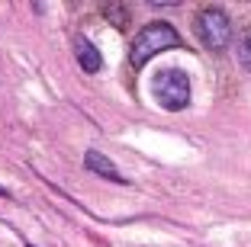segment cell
<instances>
[{
	"label": "cell",
	"instance_id": "cell-1",
	"mask_svg": "<svg viewBox=\"0 0 251 247\" xmlns=\"http://www.w3.org/2000/svg\"><path fill=\"white\" fill-rule=\"evenodd\" d=\"M177 45H180V36L171 22H148V26L139 29V36H135V42H132L129 65L139 71V67H145L155 55H161V51H168V48H177Z\"/></svg>",
	"mask_w": 251,
	"mask_h": 247
},
{
	"label": "cell",
	"instance_id": "cell-2",
	"mask_svg": "<svg viewBox=\"0 0 251 247\" xmlns=\"http://www.w3.org/2000/svg\"><path fill=\"white\" fill-rule=\"evenodd\" d=\"M151 93H155V100L161 103L164 109L177 112V109H184L187 103H190V77H187L180 67H164V71H158L155 80H151Z\"/></svg>",
	"mask_w": 251,
	"mask_h": 247
},
{
	"label": "cell",
	"instance_id": "cell-5",
	"mask_svg": "<svg viewBox=\"0 0 251 247\" xmlns=\"http://www.w3.org/2000/svg\"><path fill=\"white\" fill-rule=\"evenodd\" d=\"M84 167L90 170V174H97V177H103V180H113V183H126V177L116 170V164H113L106 154H100V151H87L84 154Z\"/></svg>",
	"mask_w": 251,
	"mask_h": 247
},
{
	"label": "cell",
	"instance_id": "cell-4",
	"mask_svg": "<svg viewBox=\"0 0 251 247\" xmlns=\"http://www.w3.org/2000/svg\"><path fill=\"white\" fill-rule=\"evenodd\" d=\"M74 58H77V65L87 74H97L100 65H103V55L97 51V45L90 42L87 36H74Z\"/></svg>",
	"mask_w": 251,
	"mask_h": 247
},
{
	"label": "cell",
	"instance_id": "cell-6",
	"mask_svg": "<svg viewBox=\"0 0 251 247\" xmlns=\"http://www.w3.org/2000/svg\"><path fill=\"white\" fill-rule=\"evenodd\" d=\"M238 61L245 65V71H251V26L238 36Z\"/></svg>",
	"mask_w": 251,
	"mask_h": 247
},
{
	"label": "cell",
	"instance_id": "cell-8",
	"mask_svg": "<svg viewBox=\"0 0 251 247\" xmlns=\"http://www.w3.org/2000/svg\"><path fill=\"white\" fill-rule=\"evenodd\" d=\"M29 247H32V244H29Z\"/></svg>",
	"mask_w": 251,
	"mask_h": 247
},
{
	"label": "cell",
	"instance_id": "cell-7",
	"mask_svg": "<svg viewBox=\"0 0 251 247\" xmlns=\"http://www.w3.org/2000/svg\"><path fill=\"white\" fill-rule=\"evenodd\" d=\"M0 196H10V193H7V189H3V186H0Z\"/></svg>",
	"mask_w": 251,
	"mask_h": 247
},
{
	"label": "cell",
	"instance_id": "cell-3",
	"mask_svg": "<svg viewBox=\"0 0 251 247\" xmlns=\"http://www.w3.org/2000/svg\"><path fill=\"white\" fill-rule=\"evenodd\" d=\"M193 29H197L200 42L209 51H222L232 42V22L222 7H203L197 13V20H193Z\"/></svg>",
	"mask_w": 251,
	"mask_h": 247
}]
</instances>
